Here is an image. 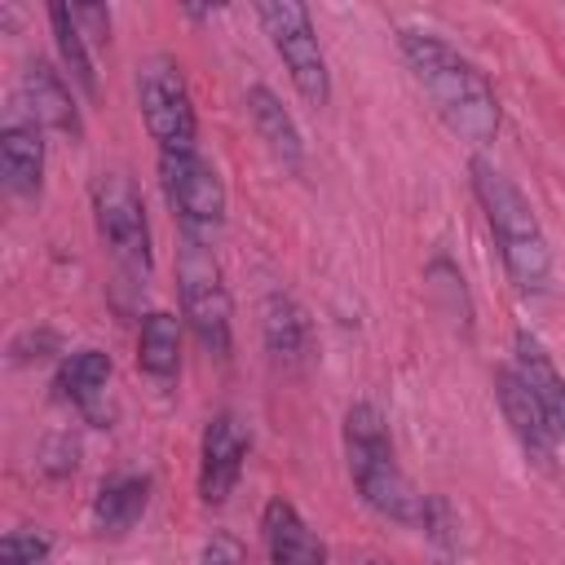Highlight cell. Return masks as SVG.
I'll use <instances>...</instances> for the list:
<instances>
[{"mask_svg":"<svg viewBox=\"0 0 565 565\" xmlns=\"http://www.w3.org/2000/svg\"><path fill=\"white\" fill-rule=\"evenodd\" d=\"M243 561H247L243 539H234V534H225V530H216V534L203 543V552H199V565H243Z\"/></svg>","mask_w":565,"mask_h":565,"instance_id":"obj_22","label":"cell"},{"mask_svg":"<svg viewBox=\"0 0 565 565\" xmlns=\"http://www.w3.org/2000/svg\"><path fill=\"white\" fill-rule=\"evenodd\" d=\"M243 102H247L252 128H256V137L265 141V150H269L287 172H296V168L305 163V141H300V128H296L291 110L278 102V93H274L269 84H252Z\"/></svg>","mask_w":565,"mask_h":565,"instance_id":"obj_16","label":"cell"},{"mask_svg":"<svg viewBox=\"0 0 565 565\" xmlns=\"http://www.w3.org/2000/svg\"><path fill=\"white\" fill-rule=\"evenodd\" d=\"M494 402H499V411H503V424L512 428V437H516V446L539 463V468H547L552 459H556V433L547 428V419H543V411L534 406V397L525 393V384H521V375L512 371V366H499L494 371Z\"/></svg>","mask_w":565,"mask_h":565,"instance_id":"obj_11","label":"cell"},{"mask_svg":"<svg viewBox=\"0 0 565 565\" xmlns=\"http://www.w3.org/2000/svg\"><path fill=\"white\" fill-rule=\"evenodd\" d=\"M159 185H163V199H168L181 234L212 243L216 230L225 225L221 172L199 150H190V154H159Z\"/></svg>","mask_w":565,"mask_h":565,"instance_id":"obj_7","label":"cell"},{"mask_svg":"<svg viewBox=\"0 0 565 565\" xmlns=\"http://www.w3.org/2000/svg\"><path fill=\"white\" fill-rule=\"evenodd\" d=\"M177 296H181V318L194 331V340L212 358H230V349H234V327H230L234 309H230V287H225V274H221V260H216L212 243L181 234Z\"/></svg>","mask_w":565,"mask_h":565,"instance_id":"obj_4","label":"cell"},{"mask_svg":"<svg viewBox=\"0 0 565 565\" xmlns=\"http://www.w3.org/2000/svg\"><path fill=\"white\" fill-rule=\"evenodd\" d=\"M397 49H402L415 84L433 102V110L446 119V128L459 141L490 146L499 137V124H503L499 97L472 57H463L455 44H446L437 31H424V26H402Z\"/></svg>","mask_w":565,"mask_h":565,"instance_id":"obj_1","label":"cell"},{"mask_svg":"<svg viewBox=\"0 0 565 565\" xmlns=\"http://www.w3.org/2000/svg\"><path fill=\"white\" fill-rule=\"evenodd\" d=\"M260 530H265L269 565H327L322 539L305 525V516H300L282 494H274V499L265 503Z\"/></svg>","mask_w":565,"mask_h":565,"instance_id":"obj_15","label":"cell"},{"mask_svg":"<svg viewBox=\"0 0 565 565\" xmlns=\"http://www.w3.org/2000/svg\"><path fill=\"white\" fill-rule=\"evenodd\" d=\"M137 106L146 119L150 141L159 146V154H190L199 141V119H194V102L181 75V62L168 53H150L137 62Z\"/></svg>","mask_w":565,"mask_h":565,"instance_id":"obj_5","label":"cell"},{"mask_svg":"<svg viewBox=\"0 0 565 565\" xmlns=\"http://www.w3.org/2000/svg\"><path fill=\"white\" fill-rule=\"evenodd\" d=\"M150 503V481L146 477H110L97 499H93V521L102 534H128Z\"/></svg>","mask_w":565,"mask_h":565,"instance_id":"obj_19","label":"cell"},{"mask_svg":"<svg viewBox=\"0 0 565 565\" xmlns=\"http://www.w3.org/2000/svg\"><path fill=\"white\" fill-rule=\"evenodd\" d=\"M110 375H115L110 353H102V349H75V353L62 358L53 388H57L62 402H71L75 411H84L88 419H102V402H106Z\"/></svg>","mask_w":565,"mask_h":565,"instance_id":"obj_17","label":"cell"},{"mask_svg":"<svg viewBox=\"0 0 565 565\" xmlns=\"http://www.w3.org/2000/svg\"><path fill=\"white\" fill-rule=\"evenodd\" d=\"M22 97H26V110L40 128H53L71 141L84 137V119H79V106H75V93H71V79L62 71H53L44 57L26 62L22 71Z\"/></svg>","mask_w":565,"mask_h":565,"instance_id":"obj_12","label":"cell"},{"mask_svg":"<svg viewBox=\"0 0 565 565\" xmlns=\"http://www.w3.org/2000/svg\"><path fill=\"white\" fill-rule=\"evenodd\" d=\"M344 463H349V481L358 490V499L397 521V525H419L428 494H419L411 486V477L397 463L393 437H388V419L380 415V406L371 402H353L344 411Z\"/></svg>","mask_w":565,"mask_h":565,"instance_id":"obj_3","label":"cell"},{"mask_svg":"<svg viewBox=\"0 0 565 565\" xmlns=\"http://www.w3.org/2000/svg\"><path fill=\"white\" fill-rule=\"evenodd\" d=\"M181 340H185V318H177L168 309H150L141 318V331H137V366L150 380H159V384L177 380V371H181Z\"/></svg>","mask_w":565,"mask_h":565,"instance_id":"obj_18","label":"cell"},{"mask_svg":"<svg viewBox=\"0 0 565 565\" xmlns=\"http://www.w3.org/2000/svg\"><path fill=\"white\" fill-rule=\"evenodd\" d=\"M93 221L102 243L110 247V256L132 269V274H150L154 265V247H150V221H146V203L137 194V185L124 172H97L93 181Z\"/></svg>","mask_w":565,"mask_h":565,"instance_id":"obj_8","label":"cell"},{"mask_svg":"<svg viewBox=\"0 0 565 565\" xmlns=\"http://www.w3.org/2000/svg\"><path fill=\"white\" fill-rule=\"evenodd\" d=\"M0 565H49V539L40 530H13V534H4Z\"/></svg>","mask_w":565,"mask_h":565,"instance_id":"obj_21","label":"cell"},{"mask_svg":"<svg viewBox=\"0 0 565 565\" xmlns=\"http://www.w3.org/2000/svg\"><path fill=\"white\" fill-rule=\"evenodd\" d=\"M49 31H53V44H57V57H62V75L84 93L93 97L97 93V71H93V57H88V40L71 13V4H49Z\"/></svg>","mask_w":565,"mask_h":565,"instance_id":"obj_20","label":"cell"},{"mask_svg":"<svg viewBox=\"0 0 565 565\" xmlns=\"http://www.w3.org/2000/svg\"><path fill=\"white\" fill-rule=\"evenodd\" d=\"M468 177H472V194L486 212V225L494 234V247H499V260H503L508 278L516 282V291L543 296L547 282H552V247H547L539 212L530 207L521 185L503 168H494L490 159L477 154L468 163Z\"/></svg>","mask_w":565,"mask_h":565,"instance_id":"obj_2","label":"cell"},{"mask_svg":"<svg viewBox=\"0 0 565 565\" xmlns=\"http://www.w3.org/2000/svg\"><path fill=\"white\" fill-rule=\"evenodd\" d=\"M247 450H252V437L243 428V419L234 411H216L203 428V441H199V499L203 503H225L243 477V463H247Z\"/></svg>","mask_w":565,"mask_h":565,"instance_id":"obj_9","label":"cell"},{"mask_svg":"<svg viewBox=\"0 0 565 565\" xmlns=\"http://www.w3.org/2000/svg\"><path fill=\"white\" fill-rule=\"evenodd\" d=\"M260 335H265V349L278 366L296 371L309 362V349H313V327H309V313L287 296V291H269L260 300Z\"/></svg>","mask_w":565,"mask_h":565,"instance_id":"obj_14","label":"cell"},{"mask_svg":"<svg viewBox=\"0 0 565 565\" xmlns=\"http://www.w3.org/2000/svg\"><path fill=\"white\" fill-rule=\"evenodd\" d=\"M0 181L18 199L40 194V181H44V128L31 115H13L0 128Z\"/></svg>","mask_w":565,"mask_h":565,"instance_id":"obj_13","label":"cell"},{"mask_svg":"<svg viewBox=\"0 0 565 565\" xmlns=\"http://www.w3.org/2000/svg\"><path fill=\"white\" fill-rule=\"evenodd\" d=\"M256 18H260L274 53L282 57L296 93L313 110H322L331 102V71H327V53L318 44V31H313L309 9L296 4V0H265V4H256Z\"/></svg>","mask_w":565,"mask_h":565,"instance_id":"obj_6","label":"cell"},{"mask_svg":"<svg viewBox=\"0 0 565 565\" xmlns=\"http://www.w3.org/2000/svg\"><path fill=\"white\" fill-rule=\"evenodd\" d=\"M366 565H388V561H366Z\"/></svg>","mask_w":565,"mask_h":565,"instance_id":"obj_23","label":"cell"},{"mask_svg":"<svg viewBox=\"0 0 565 565\" xmlns=\"http://www.w3.org/2000/svg\"><path fill=\"white\" fill-rule=\"evenodd\" d=\"M512 371L521 375L525 393L543 411V419L556 433V441H565V375H561V366L552 362L547 344L534 331H516V340H512Z\"/></svg>","mask_w":565,"mask_h":565,"instance_id":"obj_10","label":"cell"}]
</instances>
